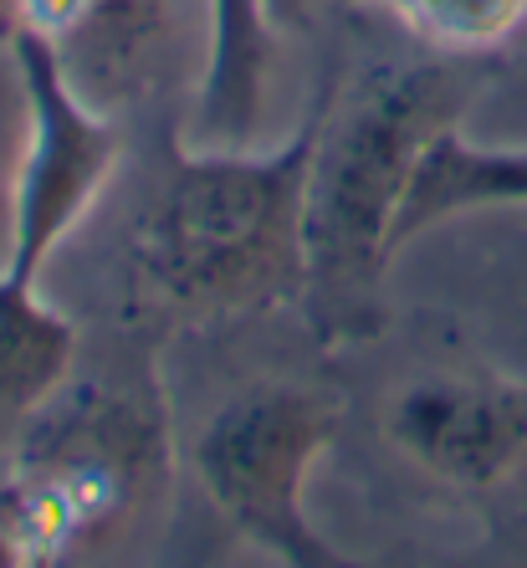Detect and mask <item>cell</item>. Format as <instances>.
I'll return each mask as SVG.
<instances>
[{"mask_svg": "<svg viewBox=\"0 0 527 568\" xmlns=\"http://www.w3.org/2000/svg\"><path fill=\"white\" fill-rule=\"evenodd\" d=\"M307 0H211V62L200 78L195 129L205 149H246L262 123L272 57Z\"/></svg>", "mask_w": 527, "mask_h": 568, "instance_id": "cell-7", "label": "cell"}, {"mask_svg": "<svg viewBox=\"0 0 527 568\" xmlns=\"http://www.w3.org/2000/svg\"><path fill=\"white\" fill-rule=\"evenodd\" d=\"M482 93L472 57L384 62L343 93H323L303 205V307L323 344H354L379 328V287L395 262V225L446 133Z\"/></svg>", "mask_w": 527, "mask_h": 568, "instance_id": "cell-1", "label": "cell"}, {"mask_svg": "<svg viewBox=\"0 0 527 568\" xmlns=\"http://www.w3.org/2000/svg\"><path fill=\"white\" fill-rule=\"evenodd\" d=\"M338 430V405L307 384H256L225 399L195 440V471L225 523L287 568H354L307 517V476Z\"/></svg>", "mask_w": 527, "mask_h": 568, "instance_id": "cell-3", "label": "cell"}, {"mask_svg": "<svg viewBox=\"0 0 527 568\" xmlns=\"http://www.w3.org/2000/svg\"><path fill=\"white\" fill-rule=\"evenodd\" d=\"M11 62L27 98V144L6 195L0 272L41 282L52 252L88 221V211L108 190L123 139L113 129V113L88 103L31 31L11 37Z\"/></svg>", "mask_w": 527, "mask_h": 568, "instance_id": "cell-4", "label": "cell"}, {"mask_svg": "<svg viewBox=\"0 0 527 568\" xmlns=\"http://www.w3.org/2000/svg\"><path fill=\"white\" fill-rule=\"evenodd\" d=\"M313 133L317 108L272 149L174 144L170 170L133 231V262L159 303L200 317L303 303Z\"/></svg>", "mask_w": 527, "mask_h": 568, "instance_id": "cell-2", "label": "cell"}, {"mask_svg": "<svg viewBox=\"0 0 527 568\" xmlns=\"http://www.w3.org/2000/svg\"><path fill=\"white\" fill-rule=\"evenodd\" d=\"M384 430L450 487H491L527 456V399L472 374H425L389 399Z\"/></svg>", "mask_w": 527, "mask_h": 568, "instance_id": "cell-5", "label": "cell"}, {"mask_svg": "<svg viewBox=\"0 0 527 568\" xmlns=\"http://www.w3.org/2000/svg\"><path fill=\"white\" fill-rule=\"evenodd\" d=\"M27 538H21V523H16V507H11V487L0 476V568H27Z\"/></svg>", "mask_w": 527, "mask_h": 568, "instance_id": "cell-11", "label": "cell"}, {"mask_svg": "<svg viewBox=\"0 0 527 568\" xmlns=\"http://www.w3.org/2000/svg\"><path fill=\"white\" fill-rule=\"evenodd\" d=\"M16 11H21V0H0V47L11 52V37H16Z\"/></svg>", "mask_w": 527, "mask_h": 568, "instance_id": "cell-12", "label": "cell"}, {"mask_svg": "<svg viewBox=\"0 0 527 568\" xmlns=\"http://www.w3.org/2000/svg\"><path fill=\"white\" fill-rule=\"evenodd\" d=\"M72 354L78 328L41 282L0 272V410L37 415L67 384Z\"/></svg>", "mask_w": 527, "mask_h": 568, "instance_id": "cell-9", "label": "cell"}, {"mask_svg": "<svg viewBox=\"0 0 527 568\" xmlns=\"http://www.w3.org/2000/svg\"><path fill=\"white\" fill-rule=\"evenodd\" d=\"M170 27V0H21L16 31L57 57L67 82L103 113L139 88Z\"/></svg>", "mask_w": 527, "mask_h": 568, "instance_id": "cell-6", "label": "cell"}, {"mask_svg": "<svg viewBox=\"0 0 527 568\" xmlns=\"http://www.w3.org/2000/svg\"><path fill=\"white\" fill-rule=\"evenodd\" d=\"M0 241H6V205H0Z\"/></svg>", "mask_w": 527, "mask_h": 568, "instance_id": "cell-13", "label": "cell"}, {"mask_svg": "<svg viewBox=\"0 0 527 568\" xmlns=\"http://www.w3.org/2000/svg\"><path fill=\"white\" fill-rule=\"evenodd\" d=\"M374 6L446 57H482L513 41L527 21V0H374Z\"/></svg>", "mask_w": 527, "mask_h": 568, "instance_id": "cell-10", "label": "cell"}, {"mask_svg": "<svg viewBox=\"0 0 527 568\" xmlns=\"http://www.w3.org/2000/svg\"><path fill=\"white\" fill-rule=\"evenodd\" d=\"M487 205H527V144H472L466 133H446L409 185L395 225V256L435 225Z\"/></svg>", "mask_w": 527, "mask_h": 568, "instance_id": "cell-8", "label": "cell"}]
</instances>
